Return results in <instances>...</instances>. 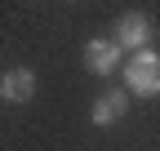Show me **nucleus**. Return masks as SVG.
<instances>
[{
	"mask_svg": "<svg viewBox=\"0 0 160 151\" xmlns=\"http://www.w3.org/2000/svg\"><path fill=\"white\" fill-rule=\"evenodd\" d=\"M31 93H36V71L13 67V71L0 76V98H9V102H31Z\"/></svg>",
	"mask_w": 160,
	"mask_h": 151,
	"instance_id": "nucleus-5",
	"label": "nucleus"
},
{
	"mask_svg": "<svg viewBox=\"0 0 160 151\" xmlns=\"http://www.w3.org/2000/svg\"><path fill=\"white\" fill-rule=\"evenodd\" d=\"M85 67L93 76H111V71L125 67V49L111 36H93V40H85Z\"/></svg>",
	"mask_w": 160,
	"mask_h": 151,
	"instance_id": "nucleus-3",
	"label": "nucleus"
},
{
	"mask_svg": "<svg viewBox=\"0 0 160 151\" xmlns=\"http://www.w3.org/2000/svg\"><path fill=\"white\" fill-rule=\"evenodd\" d=\"M151 36H156V27H151V18H147V13H120V18H116V31H111V40H116L120 49L138 53V49H151Z\"/></svg>",
	"mask_w": 160,
	"mask_h": 151,
	"instance_id": "nucleus-2",
	"label": "nucleus"
},
{
	"mask_svg": "<svg viewBox=\"0 0 160 151\" xmlns=\"http://www.w3.org/2000/svg\"><path fill=\"white\" fill-rule=\"evenodd\" d=\"M125 111H129V89H111V93H102V98L93 102V124L98 129H107V124H120L125 120Z\"/></svg>",
	"mask_w": 160,
	"mask_h": 151,
	"instance_id": "nucleus-4",
	"label": "nucleus"
},
{
	"mask_svg": "<svg viewBox=\"0 0 160 151\" xmlns=\"http://www.w3.org/2000/svg\"><path fill=\"white\" fill-rule=\"evenodd\" d=\"M125 89L133 98H160V53L156 49H138L125 58Z\"/></svg>",
	"mask_w": 160,
	"mask_h": 151,
	"instance_id": "nucleus-1",
	"label": "nucleus"
}]
</instances>
